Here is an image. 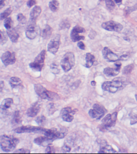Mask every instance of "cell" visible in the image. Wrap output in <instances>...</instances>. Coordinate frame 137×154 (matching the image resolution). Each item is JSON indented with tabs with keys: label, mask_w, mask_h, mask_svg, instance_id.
<instances>
[{
	"label": "cell",
	"mask_w": 137,
	"mask_h": 154,
	"mask_svg": "<svg viewBox=\"0 0 137 154\" xmlns=\"http://www.w3.org/2000/svg\"><path fill=\"white\" fill-rule=\"evenodd\" d=\"M19 143L18 139L11 136L4 135L1 137V148L4 152H9L13 151Z\"/></svg>",
	"instance_id": "cell-1"
},
{
	"label": "cell",
	"mask_w": 137,
	"mask_h": 154,
	"mask_svg": "<svg viewBox=\"0 0 137 154\" xmlns=\"http://www.w3.org/2000/svg\"><path fill=\"white\" fill-rule=\"evenodd\" d=\"M34 86L37 94L42 99L49 101L57 100L60 99L58 94L48 90L45 87L40 84H35Z\"/></svg>",
	"instance_id": "cell-2"
},
{
	"label": "cell",
	"mask_w": 137,
	"mask_h": 154,
	"mask_svg": "<svg viewBox=\"0 0 137 154\" xmlns=\"http://www.w3.org/2000/svg\"><path fill=\"white\" fill-rule=\"evenodd\" d=\"M124 83L118 78L114 79L111 81L104 82L102 85V88L104 91L114 93L123 87Z\"/></svg>",
	"instance_id": "cell-3"
},
{
	"label": "cell",
	"mask_w": 137,
	"mask_h": 154,
	"mask_svg": "<svg viewBox=\"0 0 137 154\" xmlns=\"http://www.w3.org/2000/svg\"><path fill=\"white\" fill-rule=\"evenodd\" d=\"M75 64V58L72 52H67L61 60L60 64L65 72H68Z\"/></svg>",
	"instance_id": "cell-4"
},
{
	"label": "cell",
	"mask_w": 137,
	"mask_h": 154,
	"mask_svg": "<svg viewBox=\"0 0 137 154\" xmlns=\"http://www.w3.org/2000/svg\"><path fill=\"white\" fill-rule=\"evenodd\" d=\"M45 50H43L35 58L33 62L29 64V67L34 71H41L44 65L46 58Z\"/></svg>",
	"instance_id": "cell-5"
},
{
	"label": "cell",
	"mask_w": 137,
	"mask_h": 154,
	"mask_svg": "<svg viewBox=\"0 0 137 154\" xmlns=\"http://www.w3.org/2000/svg\"><path fill=\"white\" fill-rule=\"evenodd\" d=\"M107 112V110L103 105L96 103L93 106V108L89 110V115L93 119L100 120L103 117Z\"/></svg>",
	"instance_id": "cell-6"
},
{
	"label": "cell",
	"mask_w": 137,
	"mask_h": 154,
	"mask_svg": "<svg viewBox=\"0 0 137 154\" xmlns=\"http://www.w3.org/2000/svg\"><path fill=\"white\" fill-rule=\"evenodd\" d=\"M117 112H115L112 114H109L106 115L102 121L101 129L102 131L107 130L115 126L117 118Z\"/></svg>",
	"instance_id": "cell-7"
},
{
	"label": "cell",
	"mask_w": 137,
	"mask_h": 154,
	"mask_svg": "<svg viewBox=\"0 0 137 154\" xmlns=\"http://www.w3.org/2000/svg\"><path fill=\"white\" fill-rule=\"evenodd\" d=\"M61 35L56 34L52 37L48 45V51L51 54H55L58 52L60 45Z\"/></svg>",
	"instance_id": "cell-8"
},
{
	"label": "cell",
	"mask_w": 137,
	"mask_h": 154,
	"mask_svg": "<svg viewBox=\"0 0 137 154\" xmlns=\"http://www.w3.org/2000/svg\"><path fill=\"white\" fill-rule=\"evenodd\" d=\"M44 136H46L49 139L52 141L55 140L60 139H63L65 137V132H62L61 131H58L56 128H53L50 129H46L45 131L44 132Z\"/></svg>",
	"instance_id": "cell-9"
},
{
	"label": "cell",
	"mask_w": 137,
	"mask_h": 154,
	"mask_svg": "<svg viewBox=\"0 0 137 154\" xmlns=\"http://www.w3.org/2000/svg\"><path fill=\"white\" fill-rule=\"evenodd\" d=\"M102 27L108 31L115 32H120L123 28V26L121 24L113 20L103 22L102 24Z\"/></svg>",
	"instance_id": "cell-10"
},
{
	"label": "cell",
	"mask_w": 137,
	"mask_h": 154,
	"mask_svg": "<svg viewBox=\"0 0 137 154\" xmlns=\"http://www.w3.org/2000/svg\"><path fill=\"white\" fill-rule=\"evenodd\" d=\"M77 109L72 110L70 107L63 108L60 112L61 117L62 119L67 122H71L73 120L74 115L77 112Z\"/></svg>",
	"instance_id": "cell-11"
},
{
	"label": "cell",
	"mask_w": 137,
	"mask_h": 154,
	"mask_svg": "<svg viewBox=\"0 0 137 154\" xmlns=\"http://www.w3.org/2000/svg\"><path fill=\"white\" fill-rule=\"evenodd\" d=\"M46 130L40 127L33 126H24L16 128L14 130V131L18 133L21 134L24 133H38V132H44Z\"/></svg>",
	"instance_id": "cell-12"
},
{
	"label": "cell",
	"mask_w": 137,
	"mask_h": 154,
	"mask_svg": "<svg viewBox=\"0 0 137 154\" xmlns=\"http://www.w3.org/2000/svg\"><path fill=\"white\" fill-rule=\"evenodd\" d=\"M85 28L82 26H80L79 25L76 26L72 30L70 34V37L72 41L73 42L78 41L80 40H84L85 37L83 35H79L80 33H83L85 32Z\"/></svg>",
	"instance_id": "cell-13"
},
{
	"label": "cell",
	"mask_w": 137,
	"mask_h": 154,
	"mask_svg": "<svg viewBox=\"0 0 137 154\" xmlns=\"http://www.w3.org/2000/svg\"><path fill=\"white\" fill-rule=\"evenodd\" d=\"M2 62L6 66L8 65H12L15 62L16 55L15 52H11L10 51H7L2 54L1 58Z\"/></svg>",
	"instance_id": "cell-14"
},
{
	"label": "cell",
	"mask_w": 137,
	"mask_h": 154,
	"mask_svg": "<svg viewBox=\"0 0 137 154\" xmlns=\"http://www.w3.org/2000/svg\"><path fill=\"white\" fill-rule=\"evenodd\" d=\"M104 58L109 62H116L120 60V58L108 47H105L102 50Z\"/></svg>",
	"instance_id": "cell-15"
},
{
	"label": "cell",
	"mask_w": 137,
	"mask_h": 154,
	"mask_svg": "<svg viewBox=\"0 0 137 154\" xmlns=\"http://www.w3.org/2000/svg\"><path fill=\"white\" fill-rule=\"evenodd\" d=\"M38 34V26H36V22H32L27 28L26 35L28 39H34L36 38Z\"/></svg>",
	"instance_id": "cell-16"
},
{
	"label": "cell",
	"mask_w": 137,
	"mask_h": 154,
	"mask_svg": "<svg viewBox=\"0 0 137 154\" xmlns=\"http://www.w3.org/2000/svg\"><path fill=\"white\" fill-rule=\"evenodd\" d=\"M115 65L116 66L115 68L106 67L105 69H104L103 71L104 73L108 77H112L117 75L120 73L122 64L120 62H117L115 63Z\"/></svg>",
	"instance_id": "cell-17"
},
{
	"label": "cell",
	"mask_w": 137,
	"mask_h": 154,
	"mask_svg": "<svg viewBox=\"0 0 137 154\" xmlns=\"http://www.w3.org/2000/svg\"><path fill=\"white\" fill-rule=\"evenodd\" d=\"M41 106V104L39 102L34 103L27 110V115H28V117H35L40 111Z\"/></svg>",
	"instance_id": "cell-18"
},
{
	"label": "cell",
	"mask_w": 137,
	"mask_h": 154,
	"mask_svg": "<svg viewBox=\"0 0 137 154\" xmlns=\"http://www.w3.org/2000/svg\"><path fill=\"white\" fill-rule=\"evenodd\" d=\"M53 142V141L49 139V138H48L45 136L37 138L34 140V143H35L36 145L42 146L44 147L48 146L49 145H51V143Z\"/></svg>",
	"instance_id": "cell-19"
},
{
	"label": "cell",
	"mask_w": 137,
	"mask_h": 154,
	"mask_svg": "<svg viewBox=\"0 0 137 154\" xmlns=\"http://www.w3.org/2000/svg\"><path fill=\"white\" fill-rule=\"evenodd\" d=\"M42 12V9L40 6H35L31 11L30 16L31 22H36V20Z\"/></svg>",
	"instance_id": "cell-20"
},
{
	"label": "cell",
	"mask_w": 137,
	"mask_h": 154,
	"mask_svg": "<svg viewBox=\"0 0 137 154\" xmlns=\"http://www.w3.org/2000/svg\"><path fill=\"white\" fill-rule=\"evenodd\" d=\"M52 32H53V28L48 24H47L45 28H44L41 33V35L42 37L43 38V39H49V38L51 37Z\"/></svg>",
	"instance_id": "cell-21"
},
{
	"label": "cell",
	"mask_w": 137,
	"mask_h": 154,
	"mask_svg": "<svg viewBox=\"0 0 137 154\" xmlns=\"http://www.w3.org/2000/svg\"><path fill=\"white\" fill-rule=\"evenodd\" d=\"M7 33L10 39L13 43H16L19 39V35L14 28H11L7 30Z\"/></svg>",
	"instance_id": "cell-22"
},
{
	"label": "cell",
	"mask_w": 137,
	"mask_h": 154,
	"mask_svg": "<svg viewBox=\"0 0 137 154\" xmlns=\"http://www.w3.org/2000/svg\"><path fill=\"white\" fill-rule=\"evenodd\" d=\"M13 99L7 98L5 99L1 104V109L3 110H6L11 107L12 105L13 104Z\"/></svg>",
	"instance_id": "cell-23"
},
{
	"label": "cell",
	"mask_w": 137,
	"mask_h": 154,
	"mask_svg": "<svg viewBox=\"0 0 137 154\" xmlns=\"http://www.w3.org/2000/svg\"><path fill=\"white\" fill-rule=\"evenodd\" d=\"M9 83L12 88H15L21 86L22 81L21 79L18 77H12L10 79Z\"/></svg>",
	"instance_id": "cell-24"
},
{
	"label": "cell",
	"mask_w": 137,
	"mask_h": 154,
	"mask_svg": "<svg viewBox=\"0 0 137 154\" xmlns=\"http://www.w3.org/2000/svg\"><path fill=\"white\" fill-rule=\"evenodd\" d=\"M95 60V58L94 55H93L90 53H87L86 55V62L85 66L88 69L92 67L94 64Z\"/></svg>",
	"instance_id": "cell-25"
},
{
	"label": "cell",
	"mask_w": 137,
	"mask_h": 154,
	"mask_svg": "<svg viewBox=\"0 0 137 154\" xmlns=\"http://www.w3.org/2000/svg\"><path fill=\"white\" fill-rule=\"evenodd\" d=\"M116 151L113 149V148L109 146V145H103L101 148L99 152H98L99 154H106V153H116Z\"/></svg>",
	"instance_id": "cell-26"
},
{
	"label": "cell",
	"mask_w": 137,
	"mask_h": 154,
	"mask_svg": "<svg viewBox=\"0 0 137 154\" xmlns=\"http://www.w3.org/2000/svg\"><path fill=\"white\" fill-rule=\"evenodd\" d=\"M49 7L52 11L56 12L59 7V3L57 0H52L49 2Z\"/></svg>",
	"instance_id": "cell-27"
},
{
	"label": "cell",
	"mask_w": 137,
	"mask_h": 154,
	"mask_svg": "<svg viewBox=\"0 0 137 154\" xmlns=\"http://www.w3.org/2000/svg\"><path fill=\"white\" fill-rule=\"evenodd\" d=\"M22 122V116L20 113L19 111H16L14 114L13 123H15L16 124H20Z\"/></svg>",
	"instance_id": "cell-28"
},
{
	"label": "cell",
	"mask_w": 137,
	"mask_h": 154,
	"mask_svg": "<svg viewBox=\"0 0 137 154\" xmlns=\"http://www.w3.org/2000/svg\"><path fill=\"white\" fill-rule=\"evenodd\" d=\"M12 12V9L11 7H8V9H6L4 12L1 14V18H0L1 20H3L4 19L7 18L8 16L11 14Z\"/></svg>",
	"instance_id": "cell-29"
},
{
	"label": "cell",
	"mask_w": 137,
	"mask_h": 154,
	"mask_svg": "<svg viewBox=\"0 0 137 154\" xmlns=\"http://www.w3.org/2000/svg\"><path fill=\"white\" fill-rule=\"evenodd\" d=\"M134 68V65L133 64H130L129 65L126 66L123 69V73L124 74H128L131 73Z\"/></svg>",
	"instance_id": "cell-30"
},
{
	"label": "cell",
	"mask_w": 137,
	"mask_h": 154,
	"mask_svg": "<svg viewBox=\"0 0 137 154\" xmlns=\"http://www.w3.org/2000/svg\"><path fill=\"white\" fill-rule=\"evenodd\" d=\"M60 26L61 29L69 28L71 26V24L69 20H64L61 22Z\"/></svg>",
	"instance_id": "cell-31"
},
{
	"label": "cell",
	"mask_w": 137,
	"mask_h": 154,
	"mask_svg": "<svg viewBox=\"0 0 137 154\" xmlns=\"http://www.w3.org/2000/svg\"><path fill=\"white\" fill-rule=\"evenodd\" d=\"M0 34H1V44L3 45L7 41L8 34L7 33L6 34L5 32H2V31L0 32Z\"/></svg>",
	"instance_id": "cell-32"
},
{
	"label": "cell",
	"mask_w": 137,
	"mask_h": 154,
	"mask_svg": "<svg viewBox=\"0 0 137 154\" xmlns=\"http://www.w3.org/2000/svg\"><path fill=\"white\" fill-rule=\"evenodd\" d=\"M12 22L11 18H7L5 19L4 21V26L7 30H9L11 28Z\"/></svg>",
	"instance_id": "cell-33"
},
{
	"label": "cell",
	"mask_w": 137,
	"mask_h": 154,
	"mask_svg": "<svg viewBox=\"0 0 137 154\" xmlns=\"http://www.w3.org/2000/svg\"><path fill=\"white\" fill-rule=\"evenodd\" d=\"M47 110L49 115H52L57 110L55 107L54 104L53 103H50L48 105V106L47 107Z\"/></svg>",
	"instance_id": "cell-34"
},
{
	"label": "cell",
	"mask_w": 137,
	"mask_h": 154,
	"mask_svg": "<svg viewBox=\"0 0 137 154\" xmlns=\"http://www.w3.org/2000/svg\"><path fill=\"white\" fill-rule=\"evenodd\" d=\"M46 120V117H45V116L44 115H42L40 116L37 117L35 120L36 122L39 125H42L44 123H45Z\"/></svg>",
	"instance_id": "cell-35"
},
{
	"label": "cell",
	"mask_w": 137,
	"mask_h": 154,
	"mask_svg": "<svg viewBox=\"0 0 137 154\" xmlns=\"http://www.w3.org/2000/svg\"><path fill=\"white\" fill-rule=\"evenodd\" d=\"M106 5L109 9H113L115 7V4L113 0H105Z\"/></svg>",
	"instance_id": "cell-36"
},
{
	"label": "cell",
	"mask_w": 137,
	"mask_h": 154,
	"mask_svg": "<svg viewBox=\"0 0 137 154\" xmlns=\"http://www.w3.org/2000/svg\"><path fill=\"white\" fill-rule=\"evenodd\" d=\"M17 20L22 24H25L26 22V18L23 14L20 13L17 16Z\"/></svg>",
	"instance_id": "cell-37"
},
{
	"label": "cell",
	"mask_w": 137,
	"mask_h": 154,
	"mask_svg": "<svg viewBox=\"0 0 137 154\" xmlns=\"http://www.w3.org/2000/svg\"><path fill=\"white\" fill-rule=\"evenodd\" d=\"M30 151L25 149H20L14 152V154H29L30 153Z\"/></svg>",
	"instance_id": "cell-38"
},
{
	"label": "cell",
	"mask_w": 137,
	"mask_h": 154,
	"mask_svg": "<svg viewBox=\"0 0 137 154\" xmlns=\"http://www.w3.org/2000/svg\"><path fill=\"white\" fill-rule=\"evenodd\" d=\"M51 69L52 73H54L55 74H57L60 71L59 69L58 68V66L56 64H55V63H53L52 64H51Z\"/></svg>",
	"instance_id": "cell-39"
},
{
	"label": "cell",
	"mask_w": 137,
	"mask_h": 154,
	"mask_svg": "<svg viewBox=\"0 0 137 154\" xmlns=\"http://www.w3.org/2000/svg\"><path fill=\"white\" fill-rule=\"evenodd\" d=\"M54 148V147H52L49 145L47 146V148L46 149V153L47 154H51V153H55Z\"/></svg>",
	"instance_id": "cell-40"
},
{
	"label": "cell",
	"mask_w": 137,
	"mask_h": 154,
	"mask_svg": "<svg viewBox=\"0 0 137 154\" xmlns=\"http://www.w3.org/2000/svg\"><path fill=\"white\" fill-rule=\"evenodd\" d=\"M36 4V0H28V2L27 3V5L29 7H32V6Z\"/></svg>",
	"instance_id": "cell-41"
},
{
	"label": "cell",
	"mask_w": 137,
	"mask_h": 154,
	"mask_svg": "<svg viewBox=\"0 0 137 154\" xmlns=\"http://www.w3.org/2000/svg\"><path fill=\"white\" fill-rule=\"evenodd\" d=\"M77 46L80 49L82 50H85L86 48V46L84 44V43L83 41H79V43L77 44Z\"/></svg>",
	"instance_id": "cell-42"
},
{
	"label": "cell",
	"mask_w": 137,
	"mask_h": 154,
	"mask_svg": "<svg viewBox=\"0 0 137 154\" xmlns=\"http://www.w3.org/2000/svg\"><path fill=\"white\" fill-rule=\"evenodd\" d=\"M62 149L66 152H69L70 151H71V148L68 146L67 145H64V146L62 148Z\"/></svg>",
	"instance_id": "cell-43"
},
{
	"label": "cell",
	"mask_w": 137,
	"mask_h": 154,
	"mask_svg": "<svg viewBox=\"0 0 137 154\" xmlns=\"http://www.w3.org/2000/svg\"><path fill=\"white\" fill-rule=\"evenodd\" d=\"M96 35V33H95V32L93 31L92 32H91L90 34V35H89V37H93V39H94V37H95Z\"/></svg>",
	"instance_id": "cell-44"
},
{
	"label": "cell",
	"mask_w": 137,
	"mask_h": 154,
	"mask_svg": "<svg viewBox=\"0 0 137 154\" xmlns=\"http://www.w3.org/2000/svg\"><path fill=\"white\" fill-rule=\"evenodd\" d=\"M4 82L3 81H1V86H0V87H1V92H2V90H3V88H4Z\"/></svg>",
	"instance_id": "cell-45"
},
{
	"label": "cell",
	"mask_w": 137,
	"mask_h": 154,
	"mask_svg": "<svg viewBox=\"0 0 137 154\" xmlns=\"http://www.w3.org/2000/svg\"><path fill=\"white\" fill-rule=\"evenodd\" d=\"M5 1L6 0H1V8H2L5 6Z\"/></svg>",
	"instance_id": "cell-46"
},
{
	"label": "cell",
	"mask_w": 137,
	"mask_h": 154,
	"mask_svg": "<svg viewBox=\"0 0 137 154\" xmlns=\"http://www.w3.org/2000/svg\"><path fill=\"white\" fill-rule=\"evenodd\" d=\"M91 85H92L93 86H95L96 85V81H92L91 82Z\"/></svg>",
	"instance_id": "cell-47"
},
{
	"label": "cell",
	"mask_w": 137,
	"mask_h": 154,
	"mask_svg": "<svg viewBox=\"0 0 137 154\" xmlns=\"http://www.w3.org/2000/svg\"><path fill=\"white\" fill-rule=\"evenodd\" d=\"M114 1L117 4H120L122 2V0H114Z\"/></svg>",
	"instance_id": "cell-48"
},
{
	"label": "cell",
	"mask_w": 137,
	"mask_h": 154,
	"mask_svg": "<svg viewBox=\"0 0 137 154\" xmlns=\"http://www.w3.org/2000/svg\"><path fill=\"white\" fill-rule=\"evenodd\" d=\"M135 98H136V100H137V94L135 95Z\"/></svg>",
	"instance_id": "cell-49"
}]
</instances>
